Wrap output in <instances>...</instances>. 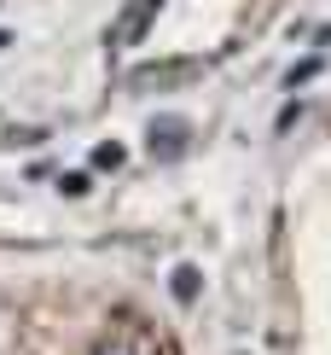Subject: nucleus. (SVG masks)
<instances>
[{
  "label": "nucleus",
  "instance_id": "1",
  "mask_svg": "<svg viewBox=\"0 0 331 355\" xmlns=\"http://www.w3.org/2000/svg\"><path fill=\"white\" fill-rule=\"evenodd\" d=\"M157 6H163V0H128V12L111 24V47H134V41H140L145 29H152Z\"/></svg>",
  "mask_w": 331,
  "mask_h": 355
},
{
  "label": "nucleus",
  "instance_id": "2",
  "mask_svg": "<svg viewBox=\"0 0 331 355\" xmlns=\"http://www.w3.org/2000/svg\"><path fill=\"white\" fill-rule=\"evenodd\" d=\"M186 135H192V128L180 123V116L152 123V157H180V152H186Z\"/></svg>",
  "mask_w": 331,
  "mask_h": 355
},
{
  "label": "nucleus",
  "instance_id": "3",
  "mask_svg": "<svg viewBox=\"0 0 331 355\" xmlns=\"http://www.w3.org/2000/svg\"><path fill=\"white\" fill-rule=\"evenodd\" d=\"M192 291H198V268H180V274H175V297L192 303Z\"/></svg>",
  "mask_w": 331,
  "mask_h": 355
},
{
  "label": "nucleus",
  "instance_id": "4",
  "mask_svg": "<svg viewBox=\"0 0 331 355\" xmlns=\"http://www.w3.org/2000/svg\"><path fill=\"white\" fill-rule=\"evenodd\" d=\"M93 355H134V349H128V344H123V338H111V344H99V349H93Z\"/></svg>",
  "mask_w": 331,
  "mask_h": 355
}]
</instances>
